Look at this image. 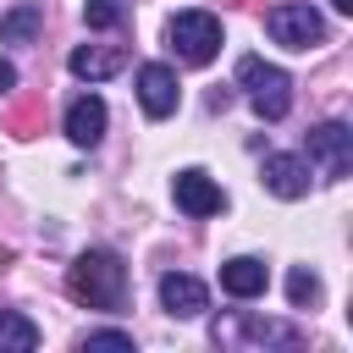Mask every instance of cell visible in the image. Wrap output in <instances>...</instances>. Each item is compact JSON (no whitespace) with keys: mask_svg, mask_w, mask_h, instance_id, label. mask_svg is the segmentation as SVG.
Here are the masks:
<instances>
[{"mask_svg":"<svg viewBox=\"0 0 353 353\" xmlns=\"http://www.w3.org/2000/svg\"><path fill=\"white\" fill-rule=\"evenodd\" d=\"M171 199H176V210H182V215H193V221H204V215H221V210H226L221 182H215L210 171H199V165H188V171H176V176H171Z\"/></svg>","mask_w":353,"mask_h":353,"instance_id":"cell-6","label":"cell"},{"mask_svg":"<svg viewBox=\"0 0 353 353\" xmlns=\"http://www.w3.org/2000/svg\"><path fill=\"white\" fill-rule=\"evenodd\" d=\"M6 265H11V248H0V276H6Z\"/></svg>","mask_w":353,"mask_h":353,"instance_id":"cell-22","label":"cell"},{"mask_svg":"<svg viewBox=\"0 0 353 353\" xmlns=\"http://www.w3.org/2000/svg\"><path fill=\"white\" fill-rule=\"evenodd\" d=\"M66 138H72L77 149H94V143L105 138V99H99V94H77V99L66 105Z\"/></svg>","mask_w":353,"mask_h":353,"instance_id":"cell-11","label":"cell"},{"mask_svg":"<svg viewBox=\"0 0 353 353\" xmlns=\"http://www.w3.org/2000/svg\"><path fill=\"white\" fill-rule=\"evenodd\" d=\"M287 298H292V309L320 303V276H314L309 265H292V276H287Z\"/></svg>","mask_w":353,"mask_h":353,"instance_id":"cell-16","label":"cell"},{"mask_svg":"<svg viewBox=\"0 0 353 353\" xmlns=\"http://www.w3.org/2000/svg\"><path fill=\"white\" fill-rule=\"evenodd\" d=\"M270 287V270H265V259H254V254H237V259H226L221 265V292H232V298H259Z\"/></svg>","mask_w":353,"mask_h":353,"instance_id":"cell-13","label":"cell"},{"mask_svg":"<svg viewBox=\"0 0 353 353\" xmlns=\"http://www.w3.org/2000/svg\"><path fill=\"white\" fill-rule=\"evenodd\" d=\"M33 121H39V105H22V110H17V116H11V127H17V132H28V127H33Z\"/></svg>","mask_w":353,"mask_h":353,"instance_id":"cell-19","label":"cell"},{"mask_svg":"<svg viewBox=\"0 0 353 353\" xmlns=\"http://www.w3.org/2000/svg\"><path fill=\"white\" fill-rule=\"evenodd\" d=\"M39 28H44V6L22 0V6H11V11L0 17V44H33Z\"/></svg>","mask_w":353,"mask_h":353,"instance_id":"cell-14","label":"cell"},{"mask_svg":"<svg viewBox=\"0 0 353 353\" xmlns=\"http://www.w3.org/2000/svg\"><path fill=\"white\" fill-rule=\"evenodd\" d=\"M215 342L221 347H243V342H259V347H292L298 331L281 325V320H254V314H226L215 320Z\"/></svg>","mask_w":353,"mask_h":353,"instance_id":"cell-7","label":"cell"},{"mask_svg":"<svg viewBox=\"0 0 353 353\" xmlns=\"http://www.w3.org/2000/svg\"><path fill=\"white\" fill-rule=\"evenodd\" d=\"M165 39H171L176 61L210 66V61L221 55V17H215V11H176V17L165 22Z\"/></svg>","mask_w":353,"mask_h":353,"instance_id":"cell-3","label":"cell"},{"mask_svg":"<svg viewBox=\"0 0 353 353\" xmlns=\"http://www.w3.org/2000/svg\"><path fill=\"white\" fill-rule=\"evenodd\" d=\"M331 6H336V11H342V17H353V0H331Z\"/></svg>","mask_w":353,"mask_h":353,"instance_id":"cell-21","label":"cell"},{"mask_svg":"<svg viewBox=\"0 0 353 353\" xmlns=\"http://www.w3.org/2000/svg\"><path fill=\"white\" fill-rule=\"evenodd\" d=\"M309 160L303 154H265V165H259V182L276 193V199H303L309 193Z\"/></svg>","mask_w":353,"mask_h":353,"instance_id":"cell-10","label":"cell"},{"mask_svg":"<svg viewBox=\"0 0 353 353\" xmlns=\"http://www.w3.org/2000/svg\"><path fill=\"white\" fill-rule=\"evenodd\" d=\"M237 88L248 94V105H254L259 121H281L292 110V77L281 66H270L265 55H243L237 61Z\"/></svg>","mask_w":353,"mask_h":353,"instance_id":"cell-2","label":"cell"},{"mask_svg":"<svg viewBox=\"0 0 353 353\" xmlns=\"http://www.w3.org/2000/svg\"><path fill=\"white\" fill-rule=\"evenodd\" d=\"M83 347H88V353H132V336H127V331H88Z\"/></svg>","mask_w":353,"mask_h":353,"instance_id":"cell-18","label":"cell"},{"mask_svg":"<svg viewBox=\"0 0 353 353\" xmlns=\"http://www.w3.org/2000/svg\"><path fill=\"white\" fill-rule=\"evenodd\" d=\"M121 17H127V0H88L83 6L88 28H121Z\"/></svg>","mask_w":353,"mask_h":353,"instance_id":"cell-17","label":"cell"},{"mask_svg":"<svg viewBox=\"0 0 353 353\" xmlns=\"http://www.w3.org/2000/svg\"><path fill=\"white\" fill-rule=\"evenodd\" d=\"M160 303H165V314L193 320V314L210 309V287H204L199 276H188V270H165V276H160Z\"/></svg>","mask_w":353,"mask_h":353,"instance_id":"cell-9","label":"cell"},{"mask_svg":"<svg viewBox=\"0 0 353 353\" xmlns=\"http://www.w3.org/2000/svg\"><path fill=\"white\" fill-rule=\"evenodd\" d=\"M66 66H72V77H83V83H105V77H116V72L127 66V50H116V44H77Z\"/></svg>","mask_w":353,"mask_h":353,"instance_id":"cell-12","label":"cell"},{"mask_svg":"<svg viewBox=\"0 0 353 353\" xmlns=\"http://www.w3.org/2000/svg\"><path fill=\"white\" fill-rule=\"evenodd\" d=\"M309 171L325 176V182H342L353 171V132H347V121H320L309 132Z\"/></svg>","mask_w":353,"mask_h":353,"instance_id":"cell-5","label":"cell"},{"mask_svg":"<svg viewBox=\"0 0 353 353\" xmlns=\"http://www.w3.org/2000/svg\"><path fill=\"white\" fill-rule=\"evenodd\" d=\"M265 33L281 50H314V44H325V17L303 0H281V6L265 11Z\"/></svg>","mask_w":353,"mask_h":353,"instance_id":"cell-4","label":"cell"},{"mask_svg":"<svg viewBox=\"0 0 353 353\" xmlns=\"http://www.w3.org/2000/svg\"><path fill=\"white\" fill-rule=\"evenodd\" d=\"M66 292H72L83 309L116 314V309L127 303V265H121L110 248H83V254L66 265Z\"/></svg>","mask_w":353,"mask_h":353,"instance_id":"cell-1","label":"cell"},{"mask_svg":"<svg viewBox=\"0 0 353 353\" xmlns=\"http://www.w3.org/2000/svg\"><path fill=\"white\" fill-rule=\"evenodd\" d=\"M138 105H143V116H154V121L176 116L182 83H176V72H171L165 61H143V66H138Z\"/></svg>","mask_w":353,"mask_h":353,"instance_id":"cell-8","label":"cell"},{"mask_svg":"<svg viewBox=\"0 0 353 353\" xmlns=\"http://www.w3.org/2000/svg\"><path fill=\"white\" fill-rule=\"evenodd\" d=\"M11 88H17V66H11V61H0V94H11Z\"/></svg>","mask_w":353,"mask_h":353,"instance_id":"cell-20","label":"cell"},{"mask_svg":"<svg viewBox=\"0 0 353 353\" xmlns=\"http://www.w3.org/2000/svg\"><path fill=\"white\" fill-rule=\"evenodd\" d=\"M33 347H39V325L28 314L0 309V353H33Z\"/></svg>","mask_w":353,"mask_h":353,"instance_id":"cell-15","label":"cell"}]
</instances>
